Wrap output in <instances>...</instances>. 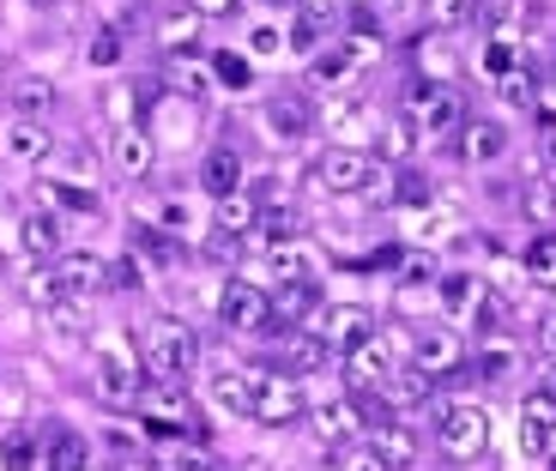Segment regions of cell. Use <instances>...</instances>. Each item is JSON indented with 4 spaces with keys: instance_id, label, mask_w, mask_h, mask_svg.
<instances>
[{
    "instance_id": "60d3db41",
    "label": "cell",
    "mask_w": 556,
    "mask_h": 471,
    "mask_svg": "<svg viewBox=\"0 0 556 471\" xmlns=\"http://www.w3.org/2000/svg\"><path fill=\"white\" fill-rule=\"evenodd\" d=\"M515 67H520V42L490 37L484 42V73H490V79H502V73H515Z\"/></svg>"
},
{
    "instance_id": "277c9868",
    "label": "cell",
    "mask_w": 556,
    "mask_h": 471,
    "mask_svg": "<svg viewBox=\"0 0 556 471\" xmlns=\"http://www.w3.org/2000/svg\"><path fill=\"white\" fill-rule=\"evenodd\" d=\"M303 411H308V399H303V381H296V374H254V399H249L254 423L285 430V423H296Z\"/></svg>"
},
{
    "instance_id": "f35d334b",
    "label": "cell",
    "mask_w": 556,
    "mask_h": 471,
    "mask_svg": "<svg viewBox=\"0 0 556 471\" xmlns=\"http://www.w3.org/2000/svg\"><path fill=\"white\" fill-rule=\"evenodd\" d=\"M381 393H388L393 405H424V393H430V374H424V369H412V374H388V381H381Z\"/></svg>"
},
{
    "instance_id": "30bf717a",
    "label": "cell",
    "mask_w": 556,
    "mask_h": 471,
    "mask_svg": "<svg viewBox=\"0 0 556 471\" xmlns=\"http://www.w3.org/2000/svg\"><path fill=\"white\" fill-rule=\"evenodd\" d=\"M315 435L327 447H351L369 435V411L357 399H327V405H315Z\"/></svg>"
},
{
    "instance_id": "6f0895ef",
    "label": "cell",
    "mask_w": 556,
    "mask_h": 471,
    "mask_svg": "<svg viewBox=\"0 0 556 471\" xmlns=\"http://www.w3.org/2000/svg\"><path fill=\"white\" fill-rule=\"evenodd\" d=\"M539 393H551V399H556V357H544V369H539Z\"/></svg>"
},
{
    "instance_id": "cb8c5ba5",
    "label": "cell",
    "mask_w": 556,
    "mask_h": 471,
    "mask_svg": "<svg viewBox=\"0 0 556 471\" xmlns=\"http://www.w3.org/2000/svg\"><path fill=\"white\" fill-rule=\"evenodd\" d=\"M7 98H13V115H25V122H42V115L55 110V85L37 79V73H25V79L7 85Z\"/></svg>"
},
{
    "instance_id": "e0dca14e",
    "label": "cell",
    "mask_w": 556,
    "mask_h": 471,
    "mask_svg": "<svg viewBox=\"0 0 556 471\" xmlns=\"http://www.w3.org/2000/svg\"><path fill=\"white\" fill-rule=\"evenodd\" d=\"M266 308H273V320L278 327H291V320H303V315H320V291L308 284V278H296V284H266Z\"/></svg>"
},
{
    "instance_id": "8992f818",
    "label": "cell",
    "mask_w": 556,
    "mask_h": 471,
    "mask_svg": "<svg viewBox=\"0 0 556 471\" xmlns=\"http://www.w3.org/2000/svg\"><path fill=\"white\" fill-rule=\"evenodd\" d=\"M412 127H417V139H447L459 127V91L454 85H442V79H424L412 91Z\"/></svg>"
},
{
    "instance_id": "681fc988",
    "label": "cell",
    "mask_w": 556,
    "mask_h": 471,
    "mask_svg": "<svg viewBox=\"0 0 556 471\" xmlns=\"http://www.w3.org/2000/svg\"><path fill=\"white\" fill-rule=\"evenodd\" d=\"M7 466L30 471V466H37V442H30V435H7Z\"/></svg>"
},
{
    "instance_id": "4dcf8cb0",
    "label": "cell",
    "mask_w": 556,
    "mask_h": 471,
    "mask_svg": "<svg viewBox=\"0 0 556 471\" xmlns=\"http://www.w3.org/2000/svg\"><path fill=\"white\" fill-rule=\"evenodd\" d=\"M212 393H218V405H224V411L249 417V399H254V374H242V369H218V374H212Z\"/></svg>"
},
{
    "instance_id": "f1b7e54d",
    "label": "cell",
    "mask_w": 556,
    "mask_h": 471,
    "mask_svg": "<svg viewBox=\"0 0 556 471\" xmlns=\"http://www.w3.org/2000/svg\"><path fill=\"white\" fill-rule=\"evenodd\" d=\"M200 25H206V18H200L194 7H188V13H169V18H157V42H164L169 55H194Z\"/></svg>"
},
{
    "instance_id": "94428289",
    "label": "cell",
    "mask_w": 556,
    "mask_h": 471,
    "mask_svg": "<svg viewBox=\"0 0 556 471\" xmlns=\"http://www.w3.org/2000/svg\"><path fill=\"white\" fill-rule=\"evenodd\" d=\"M551 466H556V435H551Z\"/></svg>"
},
{
    "instance_id": "ba28073f",
    "label": "cell",
    "mask_w": 556,
    "mask_h": 471,
    "mask_svg": "<svg viewBox=\"0 0 556 471\" xmlns=\"http://www.w3.org/2000/svg\"><path fill=\"white\" fill-rule=\"evenodd\" d=\"M459 357H466V339L447 333V327H424V333H412V369H424L430 381L454 374Z\"/></svg>"
},
{
    "instance_id": "8fae6325",
    "label": "cell",
    "mask_w": 556,
    "mask_h": 471,
    "mask_svg": "<svg viewBox=\"0 0 556 471\" xmlns=\"http://www.w3.org/2000/svg\"><path fill=\"white\" fill-rule=\"evenodd\" d=\"M266 133H273L278 145L308 139V133H315V103H308L303 91H278V98L266 103Z\"/></svg>"
},
{
    "instance_id": "2e32d148",
    "label": "cell",
    "mask_w": 556,
    "mask_h": 471,
    "mask_svg": "<svg viewBox=\"0 0 556 471\" xmlns=\"http://www.w3.org/2000/svg\"><path fill=\"white\" fill-rule=\"evenodd\" d=\"M55 272H61V284H67V296H98V291H110V260L103 254H61L55 260Z\"/></svg>"
},
{
    "instance_id": "d6986e66",
    "label": "cell",
    "mask_w": 556,
    "mask_h": 471,
    "mask_svg": "<svg viewBox=\"0 0 556 471\" xmlns=\"http://www.w3.org/2000/svg\"><path fill=\"white\" fill-rule=\"evenodd\" d=\"M212 230L218 236H254L261 230V206H254V194L242 188V194H224V200H212Z\"/></svg>"
},
{
    "instance_id": "db71d44e",
    "label": "cell",
    "mask_w": 556,
    "mask_h": 471,
    "mask_svg": "<svg viewBox=\"0 0 556 471\" xmlns=\"http://www.w3.org/2000/svg\"><path fill=\"white\" fill-rule=\"evenodd\" d=\"M188 7H194L200 18H230L242 7V0H188Z\"/></svg>"
},
{
    "instance_id": "b9f144b4",
    "label": "cell",
    "mask_w": 556,
    "mask_h": 471,
    "mask_svg": "<svg viewBox=\"0 0 556 471\" xmlns=\"http://www.w3.org/2000/svg\"><path fill=\"white\" fill-rule=\"evenodd\" d=\"M430 18L442 30H459V25H472L478 18V0H430Z\"/></svg>"
},
{
    "instance_id": "7dc6e473",
    "label": "cell",
    "mask_w": 556,
    "mask_h": 471,
    "mask_svg": "<svg viewBox=\"0 0 556 471\" xmlns=\"http://www.w3.org/2000/svg\"><path fill=\"white\" fill-rule=\"evenodd\" d=\"M103 115H110L115 127H134V115H139V98L127 91V85H115L110 98H103Z\"/></svg>"
},
{
    "instance_id": "91938a15",
    "label": "cell",
    "mask_w": 556,
    "mask_h": 471,
    "mask_svg": "<svg viewBox=\"0 0 556 471\" xmlns=\"http://www.w3.org/2000/svg\"><path fill=\"white\" fill-rule=\"evenodd\" d=\"M266 7H296V0H266Z\"/></svg>"
},
{
    "instance_id": "bcb514c9",
    "label": "cell",
    "mask_w": 556,
    "mask_h": 471,
    "mask_svg": "<svg viewBox=\"0 0 556 471\" xmlns=\"http://www.w3.org/2000/svg\"><path fill=\"white\" fill-rule=\"evenodd\" d=\"M496 91H502L508 103H515V110H527V103H532V73H527V61H520L515 73H502V79H496Z\"/></svg>"
},
{
    "instance_id": "f907efd6",
    "label": "cell",
    "mask_w": 556,
    "mask_h": 471,
    "mask_svg": "<svg viewBox=\"0 0 556 471\" xmlns=\"http://www.w3.org/2000/svg\"><path fill=\"white\" fill-rule=\"evenodd\" d=\"M110 291H139V260H134V254L110 260Z\"/></svg>"
},
{
    "instance_id": "5bb4252c",
    "label": "cell",
    "mask_w": 556,
    "mask_h": 471,
    "mask_svg": "<svg viewBox=\"0 0 556 471\" xmlns=\"http://www.w3.org/2000/svg\"><path fill=\"white\" fill-rule=\"evenodd\" d=\"M508 127L502 122H466L459 127V164H472V169H490V164H502L508 157Z\"/></svg>"
},
{
    "instance_id": "e575fe53",
    "label": "cell",
    "mask_w": 556,
    "mask_h": 471,
    "mask_svg": "<svg viewBox=\"0 0 556 471\" xmlns=\"http://www.w3.org/2000/svg\"><path fill=\"white\" fill-rule=\"evenodd\" d=\"M417 145H424V139H417V127H412V122H393V127H381L376 157H388V164H405V157H412Z\"/></svg>"
},
{
    "instance_id": "44dd1931",
    "label": "cell",
    "mask_w": 556,
    "mask_h": 471,
    "mask_svg": "<svg viewBox=\"0 0 556 471\" xmlns=\"http://www.w3.org/2000/svg\"><path fill=\"white\" fill-rule=\"evenodd\" d=\"M169 85H176L188 103H200V98H212L218 91V73H212V61H200V55H169Z\"/></svg>"
},
{
    "instance_id": "d4e9b609",
    "label": "cell",
    "mask_w": 556,
    "mask_h": 471,
    "mask_svg": "<svg viewBox=\"0 0 556 471\" xmlns=\"http://www.w3.org/2000/svg\"><path fill=\"white\" fill-rule=\"evenodd\" d=\"M18 242H25V254H37V260H55L61 254V224L49 218V212H25V218H18Z\"/></svg>"
},
{
    "instance_id": "6da1fadb",
    "label": "cell",
    "mask_w": 556,
    "mask_h": 471,
    "mask_svg": "<svg viewBox=\"0 0 556 471\" xmlns=\"http://www.w3.org/2000/svg\"><path fill=\"white\" fill-rule=\"evenodd\" d=\"M139 357H146V374H152V381H181V374L194 369L200 345H194V333H188L181 320L157 315V320L139 327Z\"/></svg>"
},
{
    "instance_id": "7bdbcfd3",
    "label": "cell",
    "mask_w": 556,
    "mask_h": 471,
    "mask_svg": "<svg viewBox=\"0 0 556 471\" xmlns=\"http://www.w3.org/2000/svg\"><path fill=\"white\" fill-rule=\"evenodd\" d=\"M508 369H515V345H496V339H490V345L478 351V374H484V381H508Z\"/></svg>"
},
{
    "instance_id": "c3c4849f",
    "label": "cell",
    "mask_w": 556,
    "mask_h": 471,
    "mask_svg": "<svg viewBox=\"0 0 556 471\" xmlns=\"http://www.w3.org/2000/svg\"><path fill=\"white\" fill-rule=\"evenodd\" d=\"M430 278H435L430 254H405V260H400V284H430Z\"/></svg>"
},
{
    "instance_id": "9f6ffc18",
    "label": "cell",
    "mask_w": 556,
    "mask_h": 471,
    "mask_svg": "<svg viewBox=\"0 0 556 471\" xmlns=\"http://www.w3.org/2000/svg\"><path fill=\"white\" fill-rule=\"evenodd\" d=\"M539 345H544V357H556V308L539 320Z\"/></svg>"
},
{
    "instance_id": "1f68e13d",
    "label": "cell",
    "mask_w": 556,
    "mask_h": 471,
    "mask_svg": "<svg viewBox=\"0 0 556 471\" xmlns=\"http://www.w3.org/2000/svg\"><path fill=\"white\" fill-rule=\"evenodd\" d=\"M520 212H527L539 230H556V181H527V188H520Z\"/></svg>"
},
{
    "instance_id": "ac0fdd59",
    "label": "cell",
    "mask_w": 556,
    "mask_h": 471,
    "mask_svg": "<svg viewBox=\"0 0 556 471\" xmlns=\"http://www.w3.org/2000/svg\"><path fill=\"white\" fill-rule=\"evenodd\" d=\"M152 133H146V127H115V139H110V164L122 169L127 181H139L146 176V169H152Z\"/></svg>"
},
{
    "instance_id": "8d00e7d4",
    "label": "cell",
    "mask_w": 556,
    "mask_h": 471,
    "mask_svg": "<svg viewBox=\"0 0 556 471\" xmlns=\"http://www.w3.org/2000/svg\"><path fill=\"white\" fill-rule=\"evenodd\" d=\"M327 471H393V466L376 454V447L351 442V447H333V459H327Z\"/></svg>"
},
{
    "instance_id": "680465c9",
    "label": "cell",
    "mask_w": 556,
    "mask_h": 471,
    "mask_svg": "<svg viewBox=\"0 0 556 471\" xmlns=\"http://www.w3.org/2000/svg\"><path fill=\"white\" fill-rule=\"evenodd\" d=\"M242 471H273V466H266V459H249V466H242Z\"/></svg>"
},
{
    "instance_id": "4316f807",
    "label": "cell",
    "mask_w": 556,
    "mask_h": 471,
    "mask_svg": "<svg viewBox=\"0 0 556 471\" xmlns=\"http://www.w3.org/2000/svg\"><path fill=\"white\" fill-rule=\"evenodd\" d=\"M320 127H327L333 139H345V145H351V139L369 133V110H363L357 98H339V103H327V110H320Z\"/></svg>"
},
{
    "instance_id": "f6af8a7d",
    "label": "cell",
    "mask_w": 556,
    "mask_h": 471,
    "mask_svg": "<svg viewBox=\"0 0 556 471\" xmlns=\"http://www.w3.org/2000/svg\"><path fill=\"white\" fill-rule=\"evenodd\" d=\"M412 230H424L417 242H447V236H454V218L435 212V206H424V212H412Z\"/></svg>"
},
{
    "instance_id": "7402d4cb",
    "label": "cell",
    "mask_w": 556,
    "mask_h": 471,
    "mask_svg": "<svg viewBox=\"0 0 556 471\" xmlns=\"http://www.w3.org/2000/svg\"><path fill=\"white\" fill-rule=\"evenodd\" d=\"M200 188H206L212 200H224V194H242V157L230 152V145H218V152H206V164H200Z\"/></svg>"
},
{
    "instance_id": "5b68a950",
    "label": "cell",
    "mask_w": 556,
    "mask_h": 471,
    "mask_svg": "<svg viewBox=\"0 0 556 471\" xmlns=\"http://www.w3.org/2000/svg\"><path fill=\"white\" fill-rule=\"evenodd\" d=\"M315 176H320L327 194H381V188H376V181H381L376 157H363L357 145H333V152L315 164Z\"/></svg>"
},
{
    "instance_id": "11a10c76",
    "label": "cell",
    "mask_w": 556,
    "mask_h": 471,
    "mask_svg": "<svg viewBox=\"0 0 556 471\" xmlns=\"http://www.w3.org/2000/svg\"><path fill=\"white\" fill-rule=\"evenodd\" d=\"M164 224H169V230H188V224H194V212L181 206V200H169V206H164Z\"/></svg>"
},
{
    "instance_id": "603a6c76",
    "label": "cell",
    "mask_w": 556,
    "mask_h": 471,
    "mask_svg": "<svg viewBox=\"0 0 556 471\" xmlns=\"http://www.w3.org/2000/svg\"><path fill=\"white\" fill-rule=\"evenodd\" d=\"M369 442H376V454L388 459V466H412V459H417V430L405 423V417L376 423V430H369Z\"/></svg>"
},
{
    "instance_id": "7c38bea8",
    "label": "cell",
    "mask_w": 556,
    "mask_h": 471,
    "mask_svg": "<svg viewBox=\"0 0 556 471\" xmlns=\"http://www.w3.org/2000/svg\"><path fill=\"white\" fill-rule=\"evenodd\" d=\"M0 152H7V164H49V152H55V133L42 122H25V115H13V122L0 127Z\"/></svg>"
},
{
    "instance_id": "74e56055",
    "label": "cell",
    "mask_w": 556,
    "mask_h": 471,
    "mask_svg": "<svg viewBox=\"0 0 556 471\" xmlns=\"http://www.w3.org/2000/svg\"><path fill=\"white\" fill-rule=\"evenodd\" d=\"M212 73H218V85H230V91H249L254 85L249 55H237V49H218V55H212Z\"/></svg>"
},
{
    "instance_id": "836d02e7",
    "label": "cell",
    "mask_w": 556,
    "mask_h": 471,
    "mask_svg": "<svg viewBox=\"0 0 556 471\" xmlns=\"http://www.w3.org/2000/svg\"><path fill=\"white\" fill-rule=\"evenodd\" d=\"M478 13L490 18V37L520 42V25H527V0H490V7H478Z\"/></svg>"
},
{
    "instance_id": "816d5d0a",
    "label": "cell",
    "mask_w": 556,
    "mask_h": 471,
    "mask_svg": "<svg viewBox=\"0 0 556 471\" xmlns=\"http://www.w3.org/2000/svg\"><path fill=\"white\" fill-rule=\"evenodd\" d=\"M91 61H98V67H115V61H122V37H115V30H98V42H91Z\"/></svg>"
},
{
    "instance_id": "d590c367",
    "label": "cell",
    "mask_w": 556,
    "mask_h": 471,
    "mask_svg": "<svg viewBox=\"0 0 556 471\" xmlns=\"http://www.w3.org/2000/svg\"><path fill=\"white\" fill-rule=\"evenodd\" d=\"M61 296H67V284H61L55 266H37V272L25 278V303H30V308H55Z\"/></svg>"
},
{
    "instance_id": "484cf974",
    "label": "cell",
    "mask_w": 556,
    "mask_h": 471,
    "mask_svg": "<svg viewBox=\"0 0 556 471\" xmlns=\"http://www.w3.org/2000/svg\"><path fill=\"white\" fill-rule=\"evenodd\" d=\"M296 278H308L303 242H266V284H296Z\"/></svg>"
},
{
    "instance_id": "7a4b0ae2",
    "label": "cell",
    "mask_w": 556,
    "mask_h": 471,
    "mask_svg": "<svg viewBox=\"0 0 556 471\" xmlns=\"http://www.w3.org/2000/svg\"><path fill=\"white\" fill-rule=\"evenodd\" d=\"M435 447H442L447 459H459V466H466V459H478L490 447V417L478 411V405H442V417H435Z\"/></svg>"
},
{
    "instance_id": "3957f363",
    "label": "cell",
    "mask_w": 556,
    "mask_h": 471,
    "mask_svg": "<svg viewBox=\"0 0 556 471\" xmlns=\"http://www.w3.org/2000/svg\"><path fill=\"white\" fill-rule=\"evenodd\" d=\"M381 55V42H376V30H357L351 42H339V49H320L315 61H308V79L320 85V91H345L351 79H357L369 61Z\"/></svg>"
},
{
    "instance_id": "ab89813d",
    "label": "cell",
    "mask_w": 556,
    "mask_h": 471,
    "mask_svg": "<svg viewBox=\"0 0 556 471\" xmlns=\"http://www.w3.org/2000/svg\"><path fill=\"white\" fill-rule=\"evenodd\" d=\"M164 466L169 471H212V454L194 442V435H188V442H169L164 447Z\"/></svg>"
},
{
    "instance_id": "d6a6232c",
    "label": "cell",
    "mask_w": 556,
    "mask_h": 471,
    "mask_svg": "<svg viewBox=\"0 0 556 471\" xmlns=\"http://www.w3.org/2000/svg\"><path fill=\"white\" fill-rule=\"evenodd\" d=\"M527 278H532V284H544V291H556V230L532 236V249H527Z\"/></svg>"
},
{
    "instance_id": "83f0119b",
    "label": "cell",
    "mask_w": 556,
    "mask_h": 471,
    "mask_svg": "<svg viewBox=\"0 0 556 471\" xmlns=\"http://www.w3.org/2000/svg\"><path fill=\"white\" fill-rule=\"evenodd\" d=\"M98 399H110V405H134L139 399V381H134V369H127L122 357L98 362Z\"/></svg>"
},
{
    "instance_id": "52a82bcc",
    "label": "cell",
    "mask_w": 556,
    "mask_h": 471,
    "mask_svg": "<svg viewBox=\"0 0 556 471\" xmlns=\"http://www.w3.org/2000/svg\"><path fill=\"white\" fill-rule=\"evenodd\" d=\"M218 320L224 333H261L273 308H266V284H249V278H230L218 291Z\"/></svg>"
},
{
    "instance_id": "9c48e42d",
    "label": "cell",
    "mask_w": 556,
    "mask_h": 471,
    "mask_svg": "<svg viewBox=\"0 0 556 471\" xmlns=\"http://www.w3.org/2000/svg\"><path fill=\"white\" fill-rule=\"evenodd\" d=\"M369 333H376V315H369L363 303H327L315 315V339H320V345H345L351 351L357 339H369Z\"/></svg>"
},
{
    "instance_id": "f546056e",
    "label": "cell",
    "mask_w": 556,
    "mask_h": 471,
    "mask_svg": "<svg viewBox=\"0 0 556 471\" xmlns=\"http://www.w3.org/2000/svg\"><path fill=\"white\" fill-rule=\"evenodd\" d=\"M85 459H91V447H85V435H73V430H55V435H49V454H42V471H85Z\"/></svg>"
},
{
    "instance_id": "4fadbf2b",
    "label": "cell",
    "mask_w": 556,
    "mask_h": 471,
    "mask_svg": "<svg viewBox=\"0 0 556 471\" xmlns=\"http://www.w3.org/2000/svg\"><path fill=\"white\" fill-rule=\"evenodd\" d=\"M551 435H556V399L551 393H527L520 399V454L551 459Z\"/></svg>"
},
{
    "instance_id": "f5cc1de1",
    "label": "cell",
    "mask_w": 556,
    "mask_h": 471,
    "mask_svg": "<svg viewBox=\"0 0 556 471\" xmlns=\"http://www.w3.org/2000/svg\"><path fill=\"white\" fill-rule=\"evenodd\" d=\"M242 42H249V55H278V42H285V37H278L273 25H254Z\"/></svg>"
},
{
    "instance_id": "ee69618b",
    "label": "cell",
    "mask_w": 556,
    "mask_h": 471,
    "mask_svg": "<svg viewBox=\"0 0 556 471\" xmlns=\"http://www.w3.org/2000/svg\"><path fill=\"white\" fill-rule=\"evenodd\" d=\"M42 200H49V206H73V212H98V194L67 188V181H42Z\"/></svg>"
},
{
    "instance_id": "9a60e30c",
    "label": "cell",
    "mask_w": 556,
    "mask_h": 471,
    "mask_svg": "<svg viewBox=\"0 0 556 471\" xmlns=\"http://www.w3.org/2000/svg\"><path fill=\"white\" fill-rule=\"evenodd\" d=\"M345 374L357 381V387H381V381L393 374V339H381V333L357 339V345L345 351Z\"/></svg>"
},
{
    "instance_id": "ffe728a7",
    "label": "cell",
    "mask_w": 556,
    "mask_h": 471,
    "mask_svg": "<svg viewBox=\"0 0 556 471\" xmlns=\"http://www.w3.org/2000/svg\"><path fill=\"white\" fill-rule=\"evenodd\" d=\"M442 284V308L454 320H478V308H484V296H490V284L478 272H447V278H435Z\"/></svg>"
}]
</instances>
